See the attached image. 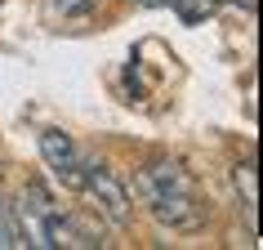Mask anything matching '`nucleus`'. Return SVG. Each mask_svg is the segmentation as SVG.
Returning a JSON list of instances; mask_svg holds the SVG:
<instances>
[{
  "label": "nucleus",
  "mask_w": 263,
  "mask_h": 250,
  "mask_svg": "<svg viewBox=\"0 0 263 250\" xmlns=\"http://www.w3.org/2000/svg\"><path fill=\"white\" fill-rule=\"evenodd\" d=\"M232 5H241L246 14H254V5H259V0H232Z\"/></svg>",
  "instance_id": "obj_10"
},
{
  "label": "nucleus",
  "mask_w": 263,
  "mask_h": 250,
  "mask_svg": "<svg viewBox=\"0 0 263 250\" xmlns=\"http://www.w3.org/2000/svg\"><path fill=\"white\" fill-rule=\"evenodd\" d=\"M54 5L67 18H85V14H94V9H98V0H54Z\"/></svg>",
  "instance_id": "obj_9"
},
{
  "label": "nucleus",
  "mask_w": 263,
  "mask_h": 250,
  "mask_svg": "<svg viewBox=\"0 0 263 250\" xmlns=\"http://www.w3.org/2000/svg\"><path fill=\"white\" fill-rule=\"evenodd\" d=\"M18 246V233H14V219H9V206L0 201V250H14Z\"/></svg>",
  "instance_id": "obj_8"
},
{
  "label": "nucleus",
  "mask_w": 263,
  "mask_h": 250,
  "mask_svg": "<svg viewBox=\"0 0 263 250\" xmlns=\"http://www.w3.org/2000/svg\"><path fill=\"white\" fill-rule=\"evenodd\" d=\"M41 156L45 166H49V174H54L63 188H71V192H81V148L71 143V134H63V130H41Z\"/></svg>",
  "instance_id": "obj_4"
},
{
  "label": "nucleus",
  "mask_w": 263,
  "mask_h": 250,
  "mask_svg": "<svg viewBox=\"0 0 263 250\" xmlns=\"http://www.w3.org/2000/svg\"><path fill=\"white\" fill-rule=\"evenodd\" d=\"M134 192L147 206V215L161 228H170V233H201L210 219V206L201 197V188L192 183V174L179 161H147L134 174Z\"/></svg>",
  "instance_id": "obj_1"
},
{
  "label": "nucleus",
  "mask_w": 263,
  "mask_h": 250,
  "mask_svg": "<svg viewBox=\"0 0 263 250\" xmlns=\"http://www.w3.org/2000/svg\"><path fill=\"white\" fill-rule=\"evenodd\" d=\"M139 5H147V9H156V5H170V0H139Z\"/></svg>",
  "instance_id": "obj_11"
},
{
  "label": "nucleus",
  "mask_w": 263,
  "mask_h": 250,
  "mask_svg": "<svg viewBox=\"0 0 263 250\" xmlns=\"http://www.w3.org/2000/svg\"><path fill=\"white\" fill-rule=\"evenodd\" d=\"M54 197L45 192L41 183H27L18 201L9 206V219H14V233H18V246H31V250H49V237H45V223L54 215Z\"/></svg>",
  "instance_id": "obj_3"
},
{
  "label": "nucleus",
  "mask_w": 263,
  "mask_h": 250,
  "mask_svg": "<svg viewBox=\"0 0 263 250\" xmlns=\"http://www.w3.org/2000/svg\"><path fill=\"white\" fill-rule=\"evenodd\" d=\"M45 237H49V250L54 246H67V250H89V246H103L89 228H85L76 215H67V210H54L49 215V223H45Z\"/></svg>",
  "instance_id": "obj_5"
},
{
  "label": "nucleus",
  "mask_w": 263,
  "mask_h": 250,
  "mask_svg": "<svg viewBox=\"0 0 263 250\" xmlns=\"http://www.w3.org/2000/svg\"><path fill=\"white\" fill-rule=\"evenodd\" d=\"M214 5H228V0H214Z\"/></svg>",
  "instance_id": "obj_12"
},
{
  "label": "nucleus",
  "mask_w": 263,
  "mask_h": 250,
  "mask_svg": "<svg viewBox=\"0 0 263 250\" xmlns=\"http://www.w3.org/2000/svg\"><path fill=\"white\" fill-rule=\"evenodd\" d=\"M232 183H236V197H241L250 223H254V206H259V170H254V156H246V161L232 166Z\"/></svg>",
  "instance_id": "obj_6"
},
{
  "label": "nucleus",
  "mask_w": 263,
  "mask_h": 250,
  "mask_svg": "<svg viewBox=\"0 0 263 250\" xmlns=\"http://www.w3.org/2000/svg\"><path fill=\"white\" fill-rule=\"evenodd\" d=\"M81 166H85V174H81V192L98 206V215H103L107 223L125 228V223L134 219V206H129V188H125V183L116 179L107 166H98V161H89V156H81Z\"/></svg>",
  "instance_id": "obj_2"
},
{
  "label": "nucleus",
  "mask_w": 263,
  "mask_h": 250,
  "mask_svg": "<svg viewBox=\"0 0 263 250\" xmlns=\"http://www.w3.org/2000/svg\"><path fill=\"white\" fill-rule=\"evenodd\" d=\"M170 5L179 9V18H183V23H201V18H210L214 9H219L214 0H170Z\"/></svg>",
  "instance_id": "obj_7"
}]
</instances>
